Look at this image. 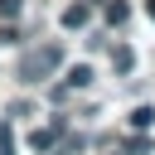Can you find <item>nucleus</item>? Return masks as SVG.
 <instances>
[{"label":"nucleus","instance_id":"1","mask_svg":"<svg viewBox=\"0 0 155 155\" xmlns=\"http://www.w3.org/2000/svg\"><path fill=\"white\" fill-rule=\"evenodd\" d=\"M58 63H63V48L58 44H44V48L24 53L19 58V82H44L48 73H58Z\"/></svg>","mask_w":155,"mask_h":155},{"label":"nucleus","instance_id":"2","mask_svg":"<svg viewBox=\"0 0 155 155\" xmlns=\"http://www.w3.org/2000/svg\"><path fill=\"white\" fill-rule=\"evenodd\" d=\"M87 19H92V5H82V0H78V5H68V10H63V29H82V24H87Z\"/></svg>","mask_w":155,"mask_h":155},{"label":"nucleus","instance_id":"3","mask_svg":"<svg viewBox=\"0 0 155 155\" xmlns=\"http://www.w3.org/2000/svg\"><path fill=\"white\" fill-rule=\"evenodd\" d=\"M87 82H92V68H87V63H73V68L63 73V87H87Z\"/></svg>","mask_w":155,"mask_h":155},{"label":"nucleus","instance_id":"4","mask_svg":"<svg viewBox=\"0 0 155 155\" xmlns=\"http://www.w3.org/2000/svg\"><path fill=\"white\" fill-rule=\"evenodd\" d=\"M58 131H63V121H53V126H44V131H34V136H29V145H34V150H48V145L58 140Z\"/></svg>","mask_w":155,"mask_h":155},{"label":"nucleus","instance_id":"5","mask_svg":"<svg viewBox=\"0 0 155 155\" xmlns=\"http://www.w3.org/2000/svg\"><path fill=\"white\" fill-rule=\"evenodd\" d=\"M155 126V107H136L131 111V131H150Z\"/></svg>","mask_w":155,"mask_h":155},{"label":"nucleus","instance_id":"6","mask_svg":"<svg viewBox=\"0 0 155 155\" xmlns=\"http://www.w3.org/2000/svg\"><path fill=\"white\" fill-rule=\"evenodd\" d=\"M126 15H131L126 0H107V24H126Z\"/></svg>","mask_w":155,"mask_h":155},{"label":"nucleus","instance_id":"7","mask_svg":"<svg viewBox=\"0 0 155 155\" xmlns=\"http://www.w3.org/2000/svg\"><path fill=\"white\" fill-rule=\"evenodd\" d=\"M111 63H116V73H131V68H136V53L121 44V48H111Z\"/></svg>","mask_w":155,"mask_h":155},{"label":"nucleus","instance_id":"8","mask_svg":"<svg viewBox=\"0 0 155 155\" xmlns=\"http://www.w3.org/2000/svg\"><path fill=\"white\" fill-rule=\"evenodd\" d=\"M126 150H131V155H150V136H131Z\"/></svg>","mask_w":155,"mask_h":155},{"label":"nucleus","instance_id":"9","mask_svg":"<svg viewBox=\"0 0 155 155\" xmlns=\"http://www.w3.org/2000/svg\"><path fill=\"white\" fill-rule=\"evenodd\" d=\"M19 10H24V0H0V19H5V24H10Z\"/></svg>","mask_w":155,"mask_h":155},{"label":"nucleus","instance_id":"10","mask_svg":"<svg viewBox=\"0 0 155 155\" xmlns=\"http://www.w3.org/2000/svg\"><path fill=\"white\" fill-rule=\"evenodd\" d=\"M0 155H15V131L0 126Z\"/></svg>","mask_w":155,"mask_h":155},{"label":"nucleus","instance_id":"11","mask_svg":"<svg viewBox=\"0 0 155 155\" xmlns=\"http://www.w3.org/2000/svg\"><path fill=\"white\" fill-rule=\"evenodd\" d=\"M0 44H19V29L15 24H0Z\"/></svg>","mask_w":155,"mask_h":155},{"label":"nucleus","instance_id":"12","mask_svg":"<svg viewBox=\"0 0 155 155\" xmlns=\"http://www.w3.org/2000/svg\"><path fill=\"white\" fill-rule=\"evenodd\" d=\"M145 15H150V19H155V0H145Z\"/></svg>","mask_w":155,"mask_h":155}]
</instances>
